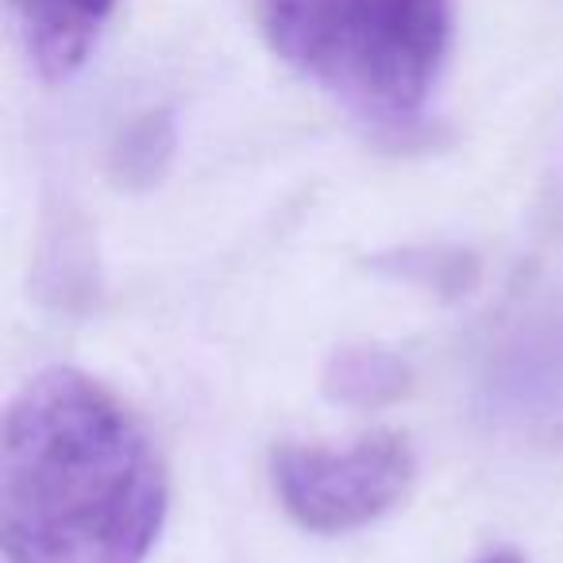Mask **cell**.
<instances>
[{"mask_svg": "<svg viewBox=\"0 0 563 563\" xmlns=\"http://www.w3.org/2000/svg\"><path fill=\"white\" fill-rule=\"evenodd\" d=\"M282 509L309 532L336 537L386 517L417 483V455L394 429H378L344 448L282 444L271 455Z\"/></svg>", "mask_w": 563, "mask_h": 563, "instance_id": "3957f363", "label": "cell"}, {"mask_svg": "<svg viewBox=\"0 0 563 563\" xmlns=\"http://www.w3.org/2000/svg\"><path fill=\"white\" fill-rule=\"evenodd\" d=\"M166 471L140 417L78 367L27 378L0 432L9 563H143L166 521Z\"/></svg>", "mask_w": 563, "mask_h": 563, "instance_id": "6da1fadb", "label": "cell"}, {"mask_svg": "<svg viewBox=\"0 0 563 563\" xmlns=\"http://www.w3.org/2000/svg\"><path fill=\"white\" fill-rule=\"evenodd\" d=\"M483 563H525L521 555H514V552H494V555H486Z\"/></svg>", "mask_w": 563, "mask_h": 563, "instance_id": "ba28073f", "label": "cell"}, {"mask_svg": "<svg viewBox=\"0 0 563 563\" xmlns=\"http://www.w3.org/2000/svg\"><path fill=\"white\" fill-rule=\"evenodd\" d=\"M174 147V128L166 117H143L135 128H128L117 147V170L128 186L143 189L155 181V174L166 166Z\"/></svg>", "mask_w": 563, "mask_h": 563, "instance_id": "8992f818", "label": "cell"}, {"mask_svg": "<svg viewBox=\"0 0 563 563\" xmlns=\"http://www.w3.org/2000/svg\"><path fill=\"white\" fill-rule=\"evenodd\" d=\"M394 274L432 286V290H467L475 282V258L463 251H401L398 263H390Z\"/></svg>", "mask_w": 563, "mask_h": 563, "instance_id": "52a82bcc", "label": "cell"}, {"mask_svg": "<svg viewBox=\"0 0 563 563\" xmlns=\"http://www.w3.org/2000/svg\"><path fill=\"white\" fill-rule=\"evenodd\" d=\"M409 386V367L378 347H347L336 352L324 371V394L344 406L375 409L394 401Z\"/></svg>", "mask_w": 563, "mask_h": 563, "instance_id": "5b68a950", "label": "cell"}, {"mask_svg": "<svg viewBox=\"0 0 563 563\" xmlns=\"http://www.w3.org/2000/svg\"><path fill=\"white\" fill-rule=\"evenodd\" d=\"M35 70L47 81H66L86 66L117 0H9Z\"/></svg>", "mask_w": 563, "mask_h": 563, "instance_id": "277c9868", "label": "cell"}, {"mask_svg": "<svg viewBox=\"0 0 563 563\" xmlns=\"http://www.w3.org/2000/svg\"><path fill=\"white\" fill-rule=\"evenodd\" d=\"M282 63L355 117L406 128L421 117L452 47V0H258Z\"/></svg>", "mask_w": 563, "mask_h": 563, "instance_id": "7a4b0ae2", "label": "cell"}]
</instances>
